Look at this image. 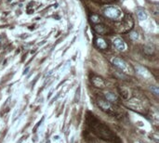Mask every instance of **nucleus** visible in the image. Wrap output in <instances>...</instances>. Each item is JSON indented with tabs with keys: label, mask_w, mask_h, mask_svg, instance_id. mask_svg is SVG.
I'll return each mask as SVG.
<instances>
[{
	"label": "nucleus",
	"mask_w": 159,
	"mask_h": 143,
	"mask_svg": "<svg viewBox=\"0 0 159 143\" xmlns=\"http://www.w3.org/2000/svg\"><path fill=\"white\" fill-rule=\"evenodd\" d=\"M104 15L110 20L119 21L122 18V11L116 7H107L103 10Z\"/></svg>",
	"instance_id": "39448f33"
},
{
	"label": "nucleus",
	"mask_w": 159,
	"mask_h": 143,
	"mask_svg": "<svg viewBox=\"0 0 159 143\" xmlns=\"http://www.w3.org/2000/svg\"><path fill=\"white\" fill-rule=\"evenodd\" d=\"M95 45L98 49H102V50H105L108 49V43L104 38L102 37H97L95 39Z\"/></svg>",
	"instance_id": "1a4fd4ad"
},
{
	"label": "nucleus",
	"mask_w": 159,
	"mask_h": 143,
	"mask_svg": "<svg viewBox=\"0 0 159 143\" xmlns=\"http://www.w3.org/2000/svg\"><path fill=\"white\" fill-rule=\"evenodd\" d=\"M136 13H137V17L138 19L140 21H143L147 19V14L145 12V10L141 8H139L136 9Z\"/></svg>",
	"instance_id": "f8f14e48"
},
{
	"label": "nucleus",
	"mask_w": 159,
	"mask_h": 143,
	"mask_svg": "<svg viewBox=\"0 0 159 143\" xmlns=\"http://www.w3.org/2000/svg\"><path fill=\"white\" fill-rule=\"evenodd\" d=\"M128 94H129V92L127 90V89H123V88H122V90H121V96H122L124 99H127V98H128Z\"/></svg>",
	"instance_id": "a211bd4d"
},
{
	"label": "nucleus",
	"mask_w": 159,
	"mask_h": 143,
	"mask_svg": "<svg viewBox=\"0 0 159 143\" xmlns=\"http://www.w3.org/2000/svg\"><path fill=\"white\" fill-rule=\"evenodd\" d=\"M129 36H130V38L134 41H137L139 39V34L138 32H131L130 34H129Z\"/></svg>",
	"instance_id": "f3484780"
},
{
	"label": "nucleus",
	"mask_w": 159,
	"mask_h": 143,
	"mask_svg": "<svg viewBox=\"0 0 159 143\" xmlns=\"http://www.w3.org/2000/svg\"><path fill=\"white\" fill-rule=\"evenodd\" d=\"M29 69H30V68H29V67H27L25 70H24V73H23V74H26L27 73H28V71H29Z\"/></svg>",
	"instance_id": "4be33fe9"
},
{
	"label": "nucleus",
	"mask_w": 159,
	"mask_h": 143,
	"mask_svg": "<svg viewBox=\"0 0 159 143\" xmlns=\"http://www.w3.org/2000/svg\"><path fill=\"white\" fill-rule=\"evenodd\" d=\"M91 83L97 88H104L106 87V82L102 77L99 75H93L91 77Z\"/></svg>",
	"instance_id": "6e6552de"
},
{
	"label": "nucleus",
	"mask_w": 159,
	"mask_h": 143,
	"mask_svg": "<svg viewBox=\"0 0 159 143\" xmlns=\"http://www.w3.org/2000/svg\"><path fill=\"white\" fill-rule=\"evenodd\" d=\"M135 143H141V142H140V141H137V142H135Z\"/></svg>",
	"instance_id": "b1692460"
},
{
	"label": "nucleus",
	"mask_w": 159,
	"mask_h": 143,
	"mask_svg": "<svg viewBox=\"0 0 159 143\" xmlns=\"http://www.w3.org/2000/svg\"><path fill=\"white\" fill-rule=\"evenodd\" d=\"M93 30L98 34L107 35V34H110L112 33V31L108 28V26L104 25L103 23H98V24H95V25H94V27H93Z\"/></svg>",
	"instance_id": "0eeeda50"
},
{
	"label": "nucleus",
	"mask_w": 159,
	"mask_h": 143,
	"mask_svg": "<svg viewBox=\"0 0 159 143\" xmlns=\"http://www.w3.org/2000/svg\"><path fill=\"white\" fill-rule=\"evenodd\" d=\"M127 106L128 107V108H130L131 110L136 111L138 112H145V108H144L143 102L136 98H132V99H129L127 103Z\"/></svg>",
	"instance_id": "423d86ee"
},
{
	"label": "nucleus",
	"mask_w": 159,
	"mask_h": 143,
	"mask_svg": "<svg viewBox=\"0 0 159 143\" xmlns=\"http://www.w3.org/2000/svg\"><path fill=\"white\" fill-rule=\"evenodd\" d=\"M97 103H98V106L101 108V110L106 112V114H111V115H117V112L115 109L114 103H111L108 100L103 99H99Z\"/></svg>",
	"instance_id": "20e7f679"
},
{
	"label": "nucleus",
	"mask_w": 159,
	"mask_h": 143,
	"mask_svg": "<svg viewBox=\"0 0 159 143\" xmlns=\"http://www.w3.org/2000/svg\"><path fill=\"white\" fill-rule=\"evenodd\" d=\"M151 90L155 93V95H157L159 94V90H158V87H156V86H153V87H151Z\"/></svg>",
	"instance_id": "aec40b11"
},
{
	"label": "nucleus",
	"mask_w": 159,
	"mask_h": 143,
	"mask_svg": "<svg viewBox=\"0 0 159 143\" xmlns=\"http://www.w3.org/2000/svg\"><path fill=\"white\" fill-rule=\"evenodd\" d=\"M105 98H106V100H108L109 102L111 103H116L118 99H117L116 95L112 93V92H106L105 93Z\"/></svg>",
	"instance_id": "ddd939ff"
},
{
	"label": "nucleus",
	"mask_w": 159,
	"mask_h": 143,
	"mask_svg": "<svg viewBox=\"0 0 159 143\" xmlns=\"http://www.w3.org/2000/svg\"><path fill=\"white\" fill-rule=\"evenodd\" d=\"M134 25L133 19L130 15H126L125 18L119 22L116 23V29L119 33H127L129 30H131Z\"/></svg>",
	"instance_id": "f03ea898"
},
{
	"label": "nucleus",
	"mask_w": 159,
	"mask_h": 143,
	"mask_svg": "<svg viewBox=\"0 0 159 143\" xmlns=\"http://www.w3.org/2000/svg\"><path fill=\"white\" fill-rule=\"evenodd\" d=\"M87 121L88 126L93 130L100 139L106 140L110 143H122L119 138L117 137L113 131H112L107 126H105L103 123L99 121L93 114H90L87 116Z\"/></svg>",
	"instance_id": "f257e3e1"
},
{
	"label": "nucleus",
	"mask_w": 159,
	"mask_h": 143,
	"mask_svg": "<svg viewBox=\"0 0 159 143\" xmlns=\"http://www.w3.org/2000/svg\"><path fill=\"white\" fill-rule=\"evenodd\" d=\"M90 21L92 23H94V24H98V23H102V19L101 17H100L99 15H91L90 16Z\"/></svg>",
	"instance_id": "4468645a"
},
{
	"label": "nucleus",
	"mask_w": 159,
	"mask_h": 143,
	"mask_svg": "<svg viewBox=\"0 0 159 143\" xmlns=\"http://www.w3.org/2000/svg\"><path fill=\"white\" fill-rule=\"evenodd\" d=\"M112 62L115 65L116 68H118L123 74H133V68L129 65L126 61L120 59V58H114L112 59Z\"/></svg>",
	"instance_id": "7ed1b4c3"
},
{
	"label": "nucleus",
	"mask_w": 159,
	"mask_h": 143,
	"mask_svg": "<svg viewBox=\"0 0 159 143\" xmlns=\"http://www.w3.org/2000/svg\"><path fill=\"white\" fill-rule=\"evenodd\" d=\"M59 138H60V137H59V136H56V137H54V139L58 140V139H59Z\"/></svg>",
	"instance_id": "5701e85b"
},
{
	"label": "nucleus",
	"mask_w": 159,
	"mask_h": 143,
	"mask_svg": "<svg viewBox=\"0 0 159 143\" xmlns=\"http://www.w3.org/2000/svg\"><path fill=\"white\" fill-rule=\"evenodd\" d=\"M152 120L155 123V124H158V114L157 112H155V114L152 116Z\"/></svg>",
	"instance_id": "6ab92c4d"
},
{
	"label": "nucleus",
	"mask_w": 159,
	"mask_h": 143,
	"mask_svg": "<svg viewBox=\"0 0 159 143\" xmlns=\"http://www.w3.org/2000/svg\"><path fill=\"white\" fill-rule=\"evenodd\" d=\"M91 1L98 4H111L117 1V0H91Z\"/></svg>",
	"instance_id": "2eb2a0df"
},
{
	"label": "nucleus",
	"mask_w": 159,
	"mask_h": 143,
	"mask_svg": "<svg viewBox=\"0 0 159 143\" xmlns=\"http://www.w3.org/2000/svg\"><path fill=\"white\" fill-rule=\"evenodd\" d=\"M136 71H137V74L139 75H140L141 77H143V78H150V77L152 76L150 72L144 67L138 66V67H136Z\"/></svg>",
	"instance_id": "9b49d317"
},
{
	"label": "nucleus",
	"mask_w": 159,
	"mask_h": 143,
	"mask_svg": "<svg viewBox=\"0 0 159 143\" xmlns=\"http://www.w3.org/2000/svg\"><path fill=\"white\" fill-rule=\"evenodd\" d=\"M113 43L115 46L116 47V49H118L119 51H124L126 49V44L124 42V40L120 37H115L113 40Z\"/></svg>",
	"instance_id": "9d476101"
},
{
	"label": "nucleus",
	"mask_w": 159,
	"mask_h": 143,
	"mask_svg": "<svg viewBox=\"0 0 159 143\" xmlns=\"http://www.w3.org/2000/svg\"><path fill=\"white\" fill-rule=\"evenodd\" d=\"M43 120H44V118H42V120H41V121H39V122L37 123V126H35V127L34 128V132H35V131H37V127H38L40 126V124H41V123H42V121H43Z\"/></svg>",
	"instance_id": "412c9836"
},
{
	"label": "nucleus",
	"mask_w": 159,
	"mask_h": 143,
	"mask_svg": "<svg viewBox=\"0 0 159 143\" xmlns=\"http://www.w3.org/2000/svg\"><path fill=\"white\" fill-rule=\"evenodd\" d=\"M144 52L148 55H152L153 53H154V47L151 46H146L144 47Z\"/></svg>",
	"instance_id": "dca6fc26"
}]
</instances>
